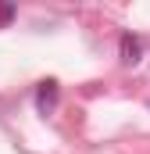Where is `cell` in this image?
<instances>
[{
    "instance_id": "1",
    "label": "cell",
    "mask_w": 150,
    "mask_h": 154,
    "mask_svg": "<svg viewBox=\"0 0 150 154\" xmlns=\"http://www.w3.org/2000/svg\"><path fill=\"white\" fill-rule=\"evenodd\" d=\"M118 54H122V65H140V57H143V39L132 36V32H125V36L118 39Z\"/></svg>"
},
{
    "instance_id": "2",
    "label": "cell",
    "mask_w": 150,
    "mask_h": 154,
    "mask_svg": "<svg viewBox=\"0 0 150 154\" xmlns=\"http://www.w3.org/2000/svg\"><path fill=\"white\" fill-rule=\"evenodd\" d=\"M36 108L43 111V115H50V111L57 108V82H54V79L39 82V93H36Z\"/></svg>"
}]
</instances>
